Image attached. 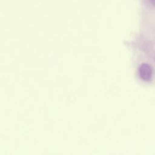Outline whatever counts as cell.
<instances>
[{
    "mask_svg": "<svg viewBox=\"0 0 155 155\" xmlns=\"http://www.w3.org/2000/svg\"><path fill=\"white\" fill-rule=\"evenodd\" d=\"M153 67L151 65L143 63L140 65L139 68V73L140 77L144 81L150 82L153 76Z\"/></svg>",
    "mask_w": 155,
    "mask_h": 155,
    "instance_id": "obj_1",
    "label": "cell"
}]
</instances>
